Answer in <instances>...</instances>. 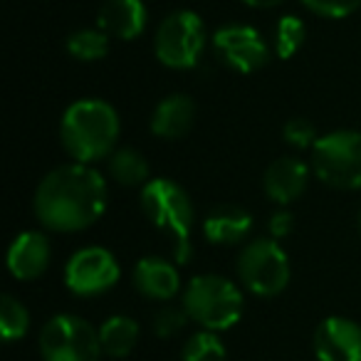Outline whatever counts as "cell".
Wrapping results in <instances>:
<instances>
[{
    "instance_id": "cell-1",
    "label": "cell",
    "mask_w": 361,
    "mask_h": 361,
    "mask_svg": "<svg viewBox=\"0 0 361 361\" xmlns=\"http://www.w3.org/2000/svg\"><path fill=\"white\" fill-rule=\"evenodd\" d=\"M109 188L94 166L65 164L52 169L32 198V211L52 233H80L94 226L106 211Z\"/></svg>"
},
{
    "instance_id": "cell-2",
    "label": "cell",
    "mask_w": 361,
    "mask_h": 361,
    "mask_svg": "<svg viewBox=\"0 0 361 361\" xmlns=\"http://www.w3.org/2000/svg\"><path fill=\"white\" fill-rule=\"evenodd\" d=\"M119 114L104 99H80L67 106L60 124V141L75 164L92 166L116 151Z\"/></svg>"
},
{
    "instance_id": "cell-3",
    "label": "cell",
    "mask_w": 361,
    "mask_h": 361,
    "mask_svg": "<svg viewBox=\"0 0 361 361\" xmlns=\"http://www.w3.org/2000/svg\"><path fill=\"white\" fill-rule=\"evenodd\" d=\"M141 211L151 226L161 228L169 235L173 260L186 265L193 255V226L196 211L188 193L169 178H151L141 188Z\"/></svg>"
},
{
    "instance_id": "cell-4",
    "label": "cell",
    "mask_w": 361,
    "mask_h": 361,
    "mask_svg": "<svg viewBox=\"0 0 361 361\" xmlns=\"http://www.w3.org/2000/svg\"><path fill=\"white\" fill-rule=\"evenodd\" d=\"M180 307L208 331H226L243 317V292L221 275H198L188 282Z\"/></svg>"
},
{
    "instance_id": "cell-5",
    "label": "cell",
    "mask_w": 361,
    "mask_h": 361,
    "mask_svg": "<svg viewBox=\"0 0 361 361\" xmlns=\"http://www.w3.org/2000/svg\"><path fill=\"white\" fill-rule=\"evenodd\" d=\"M312 169L324 186L339 188V191H359L361 134L341 129L319 136L317 144L312 146Z\"/></svg>"
},
{
    "instance_id": "cell-6",
    "label": "cell",
    "mask_w": 361,
    "mask_h": 361,
    "mask_svg": "<svg viewBox=\"0 0 361 361\" xmlns=\"http://www.w3.org/2000/svg\"><path fill=\"white\" fill-rule=\"evenodd\" d=\"M206 25L193 11H173L161 20L154 37V52L169 70H191L206 50Z\"/></svg>"
},
{
    "instance_id": "cell-7",
    "label": "cell",
    "mask_w": 361,
    "mask_h": 361,
    "mask_svg": "<svg viewBox=\"0 0 361 361\" xmlns=\"http://www.w3.org/2000/svg\"><path fill=\"white\" fill-rule=\"evenodd\" d=\"M238 277L252 295L275 297L290 285V260L277 240L257 238L238 255Z\"/></svg>"
},
{
    "instance_id": "cell-8",
    "label": "cell",
    "mask_w": 361,
    "mask_h": 361,
    "mask_svg": "<svg viewBox=\"0 0 361 361\" xmlns=\"http://www.w3.org/2000/svg\"><path fill=\"white\" fill-rule=\"evenodd\" d=\"M45 361H99V331L77 314H55L40 331Z\"/></svg>"
},
{
    "instance_id": "cell-9",
    "label": "cell",
    "mask_w": 361,
    "mask_h": 361,
    "mask_svg": "<svg viewBox=\"0 0 361 361\" xmlns=\"http://www.w3.org/2000/svg\"><path fill=\"white\" fill-rule=\"evenodd\" d=\"M121 267L106 247L90 245L77 250L65 265V285L77 297H94L119 282Z\"/></svg>"
},
{
    "instance_id": "cell-10",
    "label": "cell",
    "mask_w": 361,
    "mask_h": 361,
    "mask_svg": "<svg viewBox=\"0 0 361 361\" xmlns=\"http://www.w3.org/2000/svg\"><path fill=\"white\" fill-rule=\"evenodd\" d=\"M213 47L223 62L243 75L262 70L270 60V47L262 35L250 25H223L213 32Z\"/></svg>"
},
{
    "instance_id": "cell-11",
    "label": "cell",
    "mask_w": 361,
    "mask_h": 361,
    "mask_svg": "<svg viewBox=\"0 0 361 361\" xmlns=\"http://www.w3.org/2000/svg\"><path fill=\"white\" fill-rule=\"evenodd\" d=\"M319 361H361V326L346 317H326L314 331Z\"/></svg>"
},
{
    "instance_id": "cell-12",
    "label": "cell",
    "mask_w": 361,
    "mask_h": 361,
    "mask_svg": "<svg viewBox=\"0 0 361 361\" xmlns=\"http://www.w3.org/2000/svg\"><path fill=\"white\" fill-rule=\"evenodd\" d=\"M52 257V247L47 235L40 231H25L8 247V270L16 280L30 282L47 272Z\"/></svg>"
},
{
    "instance_id": "cell-13",
    "label": "cell",
    "mask_w": 361,
    "mask_h": 361,
    "mask_svg": "<svg viewBox=\"0 0 361 361\" xmlns=\"http://www.w3.org/2000/svg\"><path fill=\"white\" fill-rule=\"evenodd\" d=\"M307 183H310V169H307L305 161L295 159V156L275 159L267 166L265 176H262L265 196L277 206L295 203L305 193Z\"/></svg>"
},
{
    "instance_id": "cell-14",
    "label": "cell",
    "mask_w": 361,
    "mask_h": 361,
    "mask_svg": "<svg viewBox=\"0 0 361 361\" xmlns=\"http://www.w3.org/2000/svg\"><path fill=\"white\" fill-rule=\"evenodd\" d=\"M149 11L144 0H106L97 16V27L116 40H136L144 32Z\"/></svg>"
},
{
    "instance_id": "cell-15",
    "label": "cell",
    "mask_w": 361,
    "mask_h": 361,
    "mask_svg": "<svg viewBox=\"0 0 361 361\" xmlns=\"http://www.w3.org/2000/svg\"><path fill=\"white\" fill-rule=\"evenodd\" d=\"M134 285L149 300L169 302L178 295L180 290V275L178 267L173 262L164 260V257L146 255L136 262L134 267Z\"/></svg>"
},
{
    "instance_id": "cell-16",
    "label": "cell",
    "mask_w": 361,
    "mask_h": 361,
    "mask_svg": "<svg viewBox=\"0 0 361 361\" xmlns=\"http://www.w3.org/2000/svg\"><path fill=\"white\" fill-rule=\"evenodd\" d=\"M196 104L188 94H169L156 104L151 114V134L166 141L183 139L193 129Z\"/></svg>"
},
{
    "instance_id": "cell-17",
    "label": "cell",
    "mask_w": 361,
    "mask_h": 361,
    "mask_svg": "<svg viewBox=\"0 0 361 361\" xmlns=\"http://www.w3.org/2000/svg\"><path fill=\"white\" fill-rule=\"evenodd\" d=\"M252 231V216L245 208L238 206H218L203 221L206 240L213 245H238Z\"/></svg>"
},
{
    "instance_id": "cell-18",
    "label": "cell",
    "mask_w": 361,
    "mask_h": 361,
    "mask_svg": "<svg viewBox=\"0 0 361 361\" xmlns=\"http://www.w3.org/2000/svg\"><path fill=\"white\" fill-rule=\"evenodd\" d=\"M99 341L104 354L114 356V359L129 356L139 341V324L126 314H114L99 326Z\"/></svg>"
},
{
    "instance_id": "cell-19",
    "label": "cell",
    "mask_w": 361,
    "mask_h": 361,
    "mask_svg": "<svg viewBox=\"0 0 361 361\" xmlns=\"http://www.w3.org/2000/svg\"><path fill=\"white\" fill-rule=\"evenodd\" d=\"M109 176L126 188H144L149 183V161L144 159V154H139L136 149H116L109 156Z\"/></svg>"
},
{
    "instance_id": "cell-20",
    "label": "cell",
    "mask_w": 361,
    "mask_h": 361,
    "mask_svg": "<svg viewBox=\"0 0 361 361\" xmlns=\"http://www.w3.org/2000/svg\"><path fill=\"white\" fill-rule=\"evenodd\" d=\"M109 40L111 37L99 27H85L67 37V52L80 62H99L109 55Z\"/></svg>"
},
{
    "instance_id": "cell-21",
    "label": "cell",
    "mask_w": 361,
    "mask_h": 361,
    "mask_svg": "<svg viewBox=\"0 0 361 361\" xmlns=\"http://www.w3.org/2000/svg\"><path fill=\"white\" fill-rule=\"evenodd\" d=\"M307 40V25L297 16H282L275 25V52L280 60H290Z\"/></svg>"
},
{
    "instance_id": "cell-22",
    "label": "cell",
    "mask_w": 361,
    "mask_h": 361,
    "mask_svg": "<svg viewBox=\"0 0 361 361\" xmlns=\"http://www.w3.org/2000/svg\"><path fill=\"white\" fill-rule=\"evenodd\" d=\"M27 329H30V314H27L25 305L13 295H3V300H0V331H3V339H23L27 334Z\"/></svg>"
},
{
    "instance_id": "cell-23",
    "label": "cell",
    "mask_w": 361,
    "mask_h": 361,
    "mask_svg": "<svg viewBox=\"0 0 361 361\" xmlns=\"http://www.w3.org/2000/svg\"><path fill=\"white\" fill-rule=\"evenodd\" d=\"M183 361H226V346H223L221 336L216 331H198L183 346Z\"/></svg>"
},
{
    "instance_id": "cell-24",
    "label": "cell",
    "mask_w": 361,
    "mask_h": 361,
    "mask_svg": "<svg viewBox=\"0 0 361 361\" xmlns=\"http://www.w3.org/2000/svg\"><path fill=\"white\" fill-rule=\"evenodd\" d=\"M188 319L191 317L186 314L183 307H161L154 317V334L161 336V339H171L188 324Z\"/></svg>"
},
{
    "instance_id": "cell-25",
    "label": "cell",
    "mask_w": 361,
    "mask_h": 361,
    "mask_svg": "<svg viewBox=\"0 0 361 361\" xmlns=\"http://www.w3.org/2000/svg\"><path fill=\"white\" fill-rule=\"evenodd\" d=\"M282 136H285L287 144L295 146V149H312V146L317 144L314 124H312L310 119H305V116H295V119L287 121L285 129H282Z\"/></svg>"
},
{
    "instance_id": "cell-26",
    "label": "cell",
    "mask_w": 361,
    "mask_h": 361,
    "mask_svg": "<svg viewBox=\"0 0 361 361\" xmlns=\"http://www.w3.org/2000/svg\"><path fill=\"white\" fill-rule=\"evenodd\" d=\"M302 6L314 13V16L339 20V18L351 16L361 6V0H302Z\"/></svg>"
},
{
    "instance_id": "cell-27",
    "label": "cell",
    "mask_w": 361,
    "mask_h": 361,
    "mask_svg": "<svg viewBox=\"0 0 361 361\" xmlns=\"http://www.w3.org/2000/svg\"><path fill=\"white\" fill-rule=\"evenodd\" d=\"M267 231H270V238L272 240H285L292 231H295V216L290 211H277L270 216L267 221Z\"/></svg>"
},
{
    "instance_id": "cell-28",
    "label": "cell",
    "mask_w": 361,
    "mask_h": 361,
    "mask_svg": "<svg viewBox=\"0 0 361 361\" xmlns=\"http://www.w3.org/2000/svg\"><path fill=\"white\" fill-rule=\"evenodd\" d=\"M245 6H250V8H257V11H270V8H277V6H282L285 0H243Z\"/></svg>"
},
{
    "instance_id": "cell-29",
    "label": "cell",
    "mask_w": 361,
    "mask_h": 361,
    "mask_svg": "<svg viewBox=\"0 0 361 361\" xmlns=\"http://www.w3.org/2000/svg\"><path fill=\"white\" fill-rule=\"evenodd\" d=\"M359 233H361V213H359Z\"/></svg>"
}]
</instances>
